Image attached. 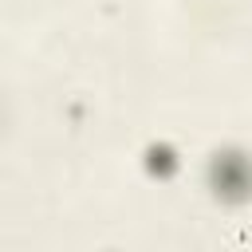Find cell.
I'll return each mask as SVG.
<instances>
[{"mask_svg":"<svg viewBox=\"0 0 252 252\" xmlns=\"http://www.w3.org/2000/svg\"><path fill=\"white\" fill-rule=\"evenodd\" d=\"M209 177H213L217 197H224V201H244V197H252V161H248V154H236V150L213 154Z\"/></svg>","mask_w":252,"mask_h":252,"instance_id":"6da1fadb","label":"cell"}]
</instances>
